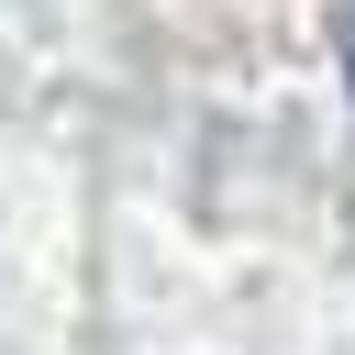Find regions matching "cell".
<instances>
[{
  "mask_svg": "<svg viewBox=\"0 0 355 355\" xmlns=\"http://www.w3.org/2000/svg\"><path fill=\"white\" fill-rule=\"evenodd\" d=\"M333 44H344V89H355V0H344V22H333Z\"/></svg>",
  "mask_w": 355,
  "mask_h": 355,
  "instance_id": "cell-1",
  "label": "cell"
}]
</instances>
